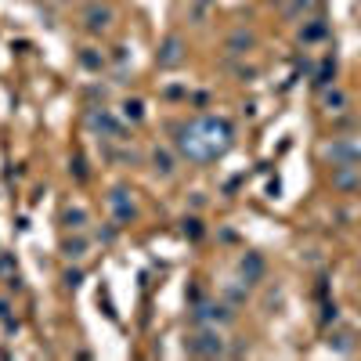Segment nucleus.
<instances>
[{"instance_id":"1","label":"nucleus","mask_w":361,"mask_h":361,"mask_svg":"<svg viewBox=\"0 0 361 361\" xmlns=\"http://www.w3.org/2000/svg\"><path fill=\"white\" fill-rule=\"evenodd\" d=\"M173 148H177V156L188 159V163H214V159H221V152L209 145V137L199 130L195 119L192 123H173Z\"/></svg>"},{"instance_id":"2","label":"nucleus","mask_w":361,"mask_h":361,"mask_svg":"<svg viewBox=\"0 0 361 361\" xmlns=\"http://www.w3.org/2000/svg\"><path fill=\"white\" fill-rule=\"evenodd\" d=\"M185 350L192 357H224L228 354V340L217 325H195V333L185 340Z\"/></svg>"},{"instance_id":"3","label":"nucleus","mask_w":361,"mask_h":361,"mask_svg":"<svg viewBox=\"0 0 361 361\" xmlns=\"http://www.w3.org/2000/svg\"><path fill=\"white\" fill-rule=\"evenodd\" d=\"M87 127L98 134V141H127V123H123V116L112 112V109H87Z\"/></svg>"},{"instance_id":"4","label":"nucleus","mask_w":361,"mask_h":361,"mask_svg":"<svg viewBox=\"0 0 361 361\" xmlns=\"http://www.w3.org/2000/svg\"><path fill=\"white\" fill-rule=\"evenodd\" d=\"M105 206H109V214H112V221H116L119 228L137 221V202H134V192H130V188H123V185H112V188H109Z\"/></svg>"},{"instance_id":"5","label":"nucleus","mask_w":361,"mask_h":361,"mask_svg":"<svg viewBox=\"0 0 361 361\" xmlns=\"http://www.w3.org/2000/svg\"><path fill=\"white\" fill-rule=\"evenodd\" d=\"M322 159L333 166H361V141L357 137H333L322 148Z\"/></svg>"},{"instance_id":"6","label":"nucleus","mask_w":361,"mask_h":361,"mask_svg":"<svg viewBox=\"0 0 361 361\" xmlns=\"http://www.w3.org/2000/svg\"><path fill=\"white\" fill-rule=\"evenodd\" d=\"M195 123H199V130H202V134L209 137V145H214L217 152L224 156V152H228V145H231V137H235V127H231V119L202 112V116H195Z\"/></svg>"},{"instance_id":"7","label":"nucleus","mask_w":361,"mask_h":361,"mask_svg":"<svg viewBox=\"0 0 361 361\" xmlns=\"http://www.w3.org/2000/svg\"><path fill=\"white\" fill-rule=\"evenodd\" d=\"M192 325H228V322H235V307L228 304V300H202V304H195L192 307Z\"/></svg>"},{"instance_id":"8","label":"nucleus","mask_w":361,"mask_h":361,"mask_svg":"<svg viewBox=\"0 0 361 361\" xmlns=\"http://www.w3.org/2000/svg\"><path fill=\"white\" fill-rule=\"evenodd\" d=\"M112 22H116V11H112V4H102V0H94V4H87V8L80 11V25L87 29L90 37L109 33Z\"/></svg>"},{"instance_id":"9","label":"nucleus","mask_w":361,"mask_h":361,"mask_svg":"<svg viewBox=\"0 0 361 361\" xmlns=\"http://www.w3.org/2000/svg\"><path fill=\"white\" fill-rule=\"evenodd\" d=\"M185 58H188L185 37H180V33H170V37L159 44V51H156V66H159V69H177V66H185Z\"/></svg>"},{"instance_id":"10","label":"nucleus","mask_w":361,"mask_h":361,"mask_svg":"<svg viewBox=\"0 0 361 361\" xmlns=\"http://www.w3.org/2000/svg\"><path fill=\"white\" fill-rule=\"evenodd\" d=\"M177 159L180 156L173 152L170 145H152V148H148V166H152V173L163 177V180H170L177 173Z\"/></svg>"},{"instance_id":"11","label":"nucleus","mask_w":361,"mask_h":361,"mask_svg":"<svg viewBox=\"0 0 361 361\" xmlns=\"http://www.w3.org/2000/svg\"><path fill=\"white\" fill-rule=\"evenodd\" d=\"M90 246H94V238H90L87 231H66V238H62V257H66L69 264H80V260L90 253Z\"/></svg>"},{"instance_id":"12","label":"nucleus","mask_w":361,"mask_h":361,"mask_svg":"<svg viewBox=\"0 0 361 361\" xmlns=\"http://www.w3.org/2000/svg\"><path fill=\"white\" fill-rule=\"evenodd\" d=\"M253 47H257V33H253V29H246V25L231 29V33H228V40H224V51H228V58H246Z\"/></svg>"},{"instance_id":"13","label":"nucleus","mask_w":361,"mask_h":361,"mask_svg":"<svg viewBox=\"0 0 361 361\" xmlns=\"http://www.w3.org/2000/svg\"><path fill=\"white\" fill-rule=\"evenodd\" d=\"M296 37H300V44H304V47L325 44V40H329V22H325L322 15H307V18H304V25L296 29Z\"/></svg>"},{"instance_id":"14","label":"nucleus","mask_w":361,"mask_h":361,"mask_svg":"<svg viewBox=\"0 0 361 361\" xmlns=\"http://www.w3.org/2000/svg\"><path fill=\"white\" fill-rule=\"evenodd\" d=\"M238 275H243L246 286H260L264 275H267V260L260 253H246L243 260H238Z\"/></svg>"},{"instance_id":"15","label":"nucleus","mask_w":361,"mask_h":361,"mask_svg":"<svg viewBox=\"0 0 361 361\" xmlns=\"http://www.w3.org/2000/svg\"><path fill=\"white\" fill-rule=\"evenodd\" d=\"M62 228L66 231H87L90 228V209L83 202H66L62 206Z\"/></svg>"},{"instance_id":"16","label":"nucleus","mask_w":361,"mask_h":361,"mask_svg":"<svg viewBox=\"0 0 361 361\" xmlns=\"http://www.w3.org/2000/svg\"><path fill=\"white\" fill-rule=\"evenodd\" d=\"M333 188L336 192H357L361 188V166H333Z\"/></svg>"},{"instance_id":"17","label":"nucleus","mask_w":361,"mask_h":361,"mask_svg":"<svg viewBox=\"0 0 361 361\" xmlns=\"http://www.w3.org/2000/svg\"><path fill=\"white\" fill-rule=\"evenodd\" d=\"M76 66H80L83 73H102V69L109 66V54H105L102 47H80V51H76Z\"/></svg>"},{"instance_id":"18","label":"nucleus","mask_w":361,"mask_h":361,"mask_svg":"<svg viewBox=\"0 0 361 361\" xmlns=\"http://www.w3.org/2000/svg\"><path fill=\"white\" fill-rule=\"evenodd\" d=\"M350 105V94L343 87H336V83H329V87H322V109L325 112H343Z\"/></svg>"},{"instance_id":"19","label":"nucleus","mask_w":361,"mask_h":361,"mask_svg":"<svg viewBox=\"0 0 361 361\" xmlns=\"http://www.w3.org/2000/svg\"><path fill=\"white\" fill-rule=\"evenodd\" d=\"M119 116H123V123L137 127V123H145V119H148V105L141 98H123V102H119Z\"/></svg>"},{"instance_id":"20","label":"nucleus","mask_w":361,"mask_h":361,"mask_svg":"<svg viewBox=\"0 0 361 361\" xmlns=\"http://www.w3.org/2000/svg\"><path fill=\"white\" fill-rule=\"evenodd\" d=\"M318 8V0H282V18L286 22H304Z\"/></svg>"},{"instance_id":"21","label":"nucleus","mask_w":361,"mask_h":361,"mask_svg":"<svg viewBox=\"0 0 361 361\" xmlns=\"http://www.w3.org/2000/svg\"><path fill=\"white\" fill-rule=\"evenodd\" d=\"M314 83H318V87L336 83V58H333V54L322 58V66H318V73H314Z\"/></svg>"},{"instance_id":"22","label":"nucleus","mask_w":361,"mask_h":361,"mask_svg":"<svg viewBox=\"0 0 361 361\" xmlns=\"http://www.w3.org/2000/svg\"><path fill=\"white\" fill-rule=\"evenodd\" d=\"M116 235H119V224H116V221L94 231V238H98V243H102V246H109V243H116Z\"/></svg>"},{"instance_id":"23","label":"nucleus","mask_w":361,"mask_h":361,"mask_svg":"<svg viewBox=\"0 0 361 361\" xmlns=\"http://www.w3.org/2000/svg\"><path fill=\"white\" fill-rule=\"evenodd\" d=\"M180 231H185L188 238H202V221L199 217H185L180 221Z\"/></svg>"},{"instance_id":"24","label":"nucleus","mask_w":361,"mask_h":361,"mask_svg":"<svg viewBox=\"0 0 361 361\" xmlns=\"http://www.w3.org/2000/svg\"><path fill=\"white\" fill-rule=\"evenodd\" d=\"M350 340H354L350 333H333V336H329V343H333L336 350H343V354H350V350H354V343H350Z\"/></svg>"},{"instance_id":"25","label":"nucleus","mask_w":361,"mask_h":361,"mask_svg":"<svg viewBox=\"0 0 361 361\" xmlns=\"http://www.w3.org/2000/svg\"><path fill=\"white\" fill-rule=\"evenodd\" d=\"M62 282H66L69 289H76V286L83 282V271H80V267H66V275H62Z\"/></svg>"},{"instance_id":"26","label":"nucleus","mask_w":361,"mask_h":361,"mask_svg":"<svg viewBox=\"0 0 361 361\" xmlns=\"http://www.w3.org/2000/svg\"><path fill=\"white\" fill-rule=\"evenodd\" d=\"M0 275H4V279H11V275H15V260H11L8 253H0Z\"/></svg>"},{"instance_id":"27","label":"nucleus","mask_w":361,"mask_h":361,"mask_svg":"<svg viewBox=\"0 0 361 361\" xmlns=\"http://www.w3.org/2000/svg\"><path fill=\"white\" fill-rule=\"evenodd\" d=\"M112 62L116 66H127V47H112Z\"/></svg>"},{"instance_id":"28","label":"nucleus","mask_w":361,"mask_h":361,"mask_svg":"<svg viewBox=\"0 0 361 361\" xmlns=\"http://www.w3.org/2000/svg\"><path fill=\"white\" fill-rule=\"evenodd\" d=\"M163 94H166V98H188V90H185V87H166Z\"/></svg>"},{"instance_id":"29","label":"nucleus","mask_w":361,"mask_h":361,"mask_svg":"<svg viewBox=\"0 0 361 361\" xmlns=\"http://www.w3.org/2000/svg\"><path fill=\"white\" fill-rule=\"evenodd\" d=\"M235 76H238V80H250V76H257V69H253V66H238Z\"/></svg>"},{"instance_id":"30","label":"nucleus","mask_w":361,"mask_h":361,"mask_svg":"<svg viewBox=\"0 0 361 361\" xmlns=\"http://www.w3.org/2000/svg\"><path fill=\"white\" fill-rule=\"evenodd\" d=\"M357 267H361V260H357Z\"/></svg>"}]
</instances>
